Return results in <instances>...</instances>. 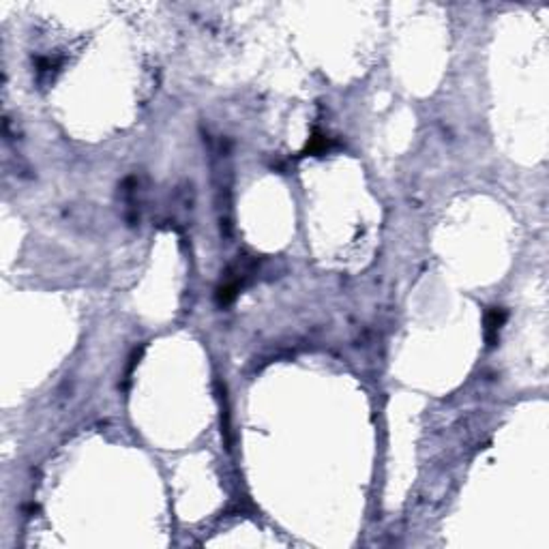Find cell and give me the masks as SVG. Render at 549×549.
Listing matches in <instances>:
<instances>
[{
  "label": "cell",
  "instance_id": "6da1fadb",
  "mask_svg": "<svg viewBox=\"0 0 549 549\" xmlns=\"http://www.w3.org/2000/svg\"><path fill=\"white\" fill-rule=\"evenodd\" d=\"M506 322V311L502 307H491L485 316V340L487 346H496L500 340L502 324Z\"/></svg>",
  "mask_w": 549,
  "mask_h": 549
}]
</instances>
